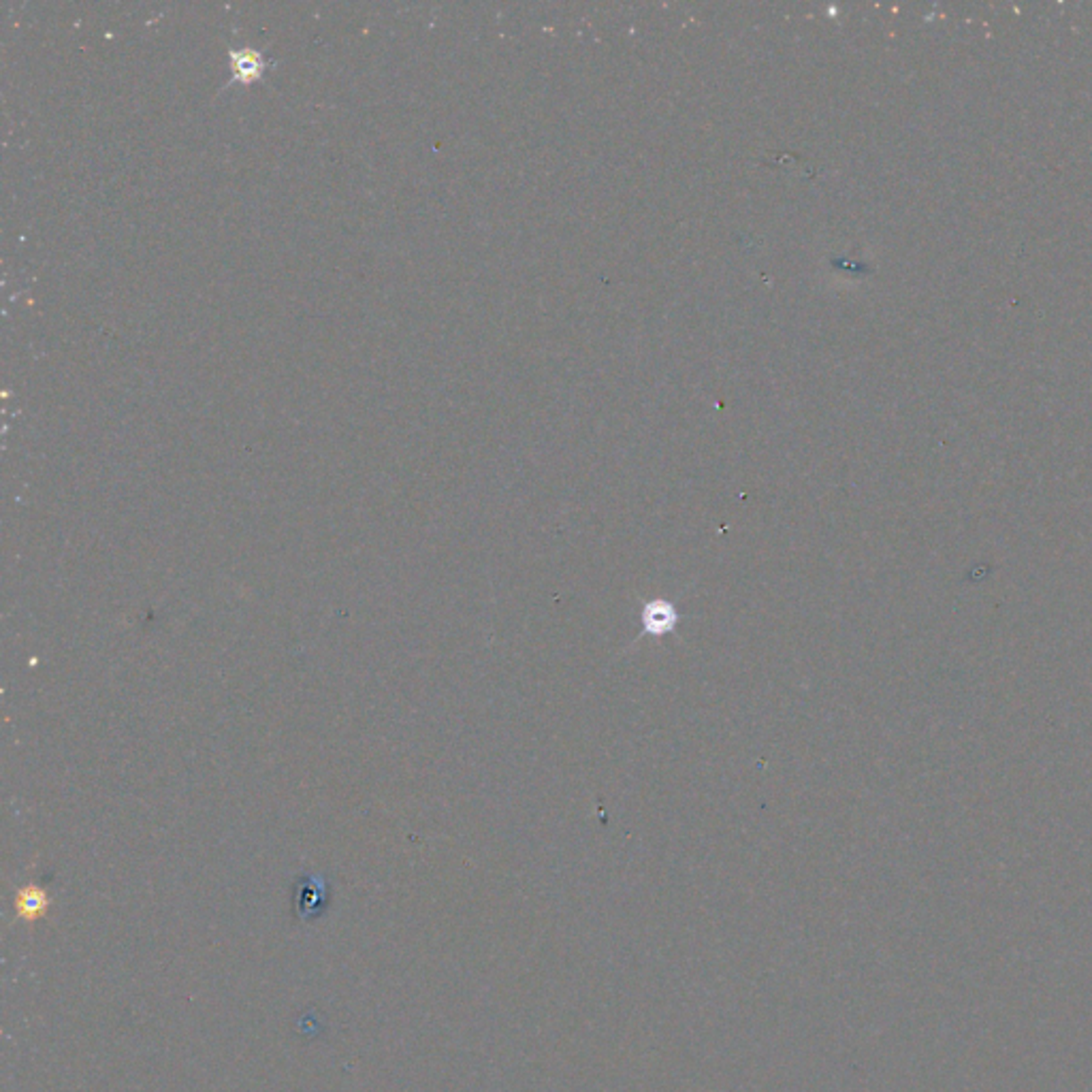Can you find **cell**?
<instances>
[{"label": "cell", "mask_w": 1092, "mask_h": 1092, "mask_svg": "<svg viewBox=\"0 0 1092 1092\" xmlns=\"http://www.w3.org/2000/svg\"><path fill=\"white\" fill-rule=\"evenodd\" d=\"M229 58L233 81H243V84H250L252 80L263 75L265 66H267L263 54L257 49H231Z\"/></svg>", "instance_id": "obj_3"}, {"label": "cell", "mask_w": 1092, "mask_h": 1092, "mask_svg": "<svg viewBox=\"0 0 1092 1092\" xmlns=\"http://www.w3.org/2000/svg\"><path fill=\"white\" fill-rule=\"evenodd\" d=\"M49 907V898L46 894V890H41L38 885H29V888H24L18 894V901H15V909H18L20 918L24 919H38L41 916H46Z\"/></svg>", "instance_id": "obj_4"}, {"label": "cell", "mask_w": 1092, "mask_h": 1092, "mask_svg": "<svg viewBox=\"0 0 1092 1092\" xmlns=\"http://www.w3.org/2000/svg\"><path fill=\"white\" fill-rule=\"evenodd\" d=\"M679 623V613L670 602L653 600L642 608V628L651 636H664Z\"/></svg>", "instance_id": "obj_2"}, {"label": "cell", "mask_w": 1092, "mask_h": 1092, "mask_svg": "<svg viewBox=\"0 0 1092 1092\" xmlns=\"http://www.w3.org/2000/svg\"><path fill=\"white\" fill-rule=\"evenodd\" d=\"M331 902V885L323 875L306 873L295 879V916L301 922L323 918Z\"/></svg>", "instance_id": "obj_1"}]
</instances>
